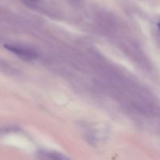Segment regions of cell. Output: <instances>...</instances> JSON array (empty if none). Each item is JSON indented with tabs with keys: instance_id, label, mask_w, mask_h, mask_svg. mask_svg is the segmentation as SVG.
Masks as SVG:
<instances>
[{
	"instance_id": "obj_1",
	"label": "cell",
	"mask_w": 160,
	"mask_h": 160,
	"mask_svg": "<svg viewBox=\"0 0 160 160\" xmlns=\"http://www.w3.org/2000/svg\"><path fill=\"white\" fill-rule=\"evenodd\" d=\"M4 47L5 48L10 51L11 52L17 55V56L24 59H33L37 57V53L35 52L28 48H25V47L16 45H10V44H6Z\"/></svg>"
},
{
	"instance_id": "obj_2",
	"label": "cell",
	"mask_w": 160,
	"mask_h": 160,
	"mask_svg": "<svg viewBox=\"0 0 160 160\" xmlns=\"http://www.w3.org/2000/svg\"><path fill=\"white\" fill-rule=\"evenodd\" d=\"M158 27H159V30H160V22L159 23H158Z\"/></svg>"
}]
</instances>
